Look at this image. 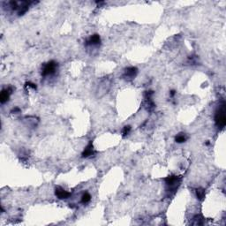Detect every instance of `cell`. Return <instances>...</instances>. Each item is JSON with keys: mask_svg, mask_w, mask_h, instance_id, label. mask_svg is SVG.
I'll use <instances>...</instances> for the list:
<instances>
[{"mask_svg": "<svg viewBox=\"0 0 226 226\" xmlns=\"http://www.w3.org/2000/svg\"><path fill=\"white\" fill-rule=\"evenodd\" d=\"M215 120H216V126L218 127H220V128L225 127V126L226 124L225 103L217 110V112L216 113Z\"/></svg>", "mask_w": 226, "mask_h": 226, "instance_id": "cell-1", "label": "cell"}, {"mask_svg": "<svg viewBox=\"0 0 226 226\" xmlns=\"http://www.w3.org/2000/svg\"><path fill=\"white\" fill-rule=\"evenodd\" d=\"M56 63L55 61H50L48 62L42 68V76H49V75H52L55 74L56 70Z\"/></svg>", "mask_w": 226, "mask_h": 226, "instance_id": "cell-2", "label": "cell"}, {"mask_svg": "<svg viewBox=\"0 0 226 226\" xmlns=\"http://www.w3.org/2000/svg\"><path fill=\"white\" fill-rule=\"evenodd\" d=\"M179 181H180V178L177 176L167 177L165 178V183H166V186L169 187L168 191H175L178 187V186L179 185Z\"/></svg>", "mask_w": 226, "mask_h": 226, "instance_id": "cell-3", "label": "cell"}, {"mask_svg": "<svg viewBox=\"0 0 226 226\" xmlns=\"http://www.w3.org/2000/svg\"><path fill=\"white\" fill-rule=\"evenodd\" d=\"M13 91V88H8L6 89H4L2 90L1 92V95H0V102L2 104H4V103H6L9 99V96H10V94L12 93Z\"/></svg>", "mask_w": 226, "mask_h": 226, "instance_id": "cell-4", "label": "cell"}, {"mask_svg": "<svg viewBox=\"0 0 226 226\" xmlns=\"http://www.w3.org/2000/svg\"><path fill=\"white\" fill-rule=\"evenodd\" d=\"M55 193H56V197L59 198V199H66L71 195L70 193H68L67 191H65V189H63L62 187H59L56 188Z\"/></svg>", "mask_w": 226, "mask_h": 226, "instance_id": "cell-5", "label": "cell"}, {"mask_svg": "<svg viewBox=\"0 0 226 226\" xmlns=\"http://www.w3.org/2000/svg\"><path fill=\"white\" fill-rule=\"evenodd\" d=\"M92 155H94V149H93L92 143L90 142V143L86 147V149H84V151L82 152V157L87 158V157L91 156Z\"/></svg>", "mask_w": 226, "mask_h": 226, "instance_id": "cell-6", "label": "cell"}, {"mask_svg": "<svg viewBox=\"0 0 226 226\" xmlns=\"http://www.w3.org/2000/svg\"><path fill=\"white\" fill-rule=\"evenodd\" d=\"M101 42V39L98 35H94L87 41V45H98Z\"/></svg>", "mask_w": 226, "mask_h": 226, "instance_id": "cell-7", "label": "cell"}, {"mask_svg": "<svg viewBox=\"0 0 226 226\" xmlns=\"http://www.w3.org/2000/svg\"><path fill=\"white\" fill-rule=\"evenodd\" d=\"M137 74V69L135 67H129L126 70L125 72V76L128 78H133Z\"/></svg>", "mask_w": 226, "mask_h": 226, "instance_id": "cell-8", "label": "cell"}, {"mask_svg": "<svg viewBox=\"0 0 226 226\" xmlns=\"http://www.w3.org/2000/svg\"><path fill=\"white\" fill-rule=\"evenodd\" d=\"M186 141H187V136H186L185 133H179V134H178L177 137H176V141H177L178 143H183V142H185Z\"/></svg>", "mask_w": 226, "mask_h": 226, "instance_id": "cell-9", "label": "cell"}, {"mask_svg": "<svg viewBox=\"0 0 226 226\" xmlns=\"http://www.w3.org/2000/svg\"><path fill=\"white\" fill-rule=\"evenodd\" d=\"M90 201H91V195L88 193H85L81 197V202L83 204H86V203L89 202Z\"/></svg>", "mask_w": 226, "mask_h": 226, "instance_id": "cell-10", "label": "cell"}, {"mask_svg": "<svg viewBox=\"0 0 226 226\" xmlns=\"http://www.w3.org/2000/svg\"><path fill=\"white\" fill-rule=\"evenodd\" d=\"M196 195L197 198L199 200H203V198L205 197V192L202 188H198L196 189Z\"/></svg>", "mask_w": 226, "mask_h": 226, "instance_id": "cell-11", "label": "cell"}, {"mask_svg": "<svg viewBox=\"0 0 226 226\" xmlns=\"http://www.w3.org/2000/svg\"><path fill=\"white\" fill-rule=\"evenodd\" d=\"M130 131H131V126H125V127H124V129H123V131H122V132H123V135H124V136L127 135V134L130 132Z\"/></svg>", "mask_w": 226, "mask_h": 226, "instance_id": "cell-12", "label": "cell"}, {"mask_svg": "<svg viewBox=\"0 0 226 226\" xmlns=\"http://www.w3.org/2000/svg\"><path fill=\"white\" fill-rule=\"evenodd\" d=\"M27 87H28V88H34V89H36V86L35 84L31 83V82H28V83H27Z\"/></svg>", "mask_w": 226, "mask_h": 226, "instance_id": "cell-13", "label": "cell"}, {"mask_svg": "<svg viewBox=\"0 0 226 226\" xmlns=\"http://www.w3.org/2000/svg\"><path fill=\"white\" fill-rule=\"evenodd\" d=\"M174 94H175V91H174V90H172V91L170 92V95H171V96H173Z\"/></svg>", "mask_w": 226, "mask_h": 226, "instance_id": "cell-14", "label": "cell"}]
</instances>
